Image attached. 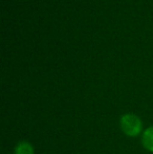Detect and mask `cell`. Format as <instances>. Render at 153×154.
Wrapping results in <instances>:
<instances>
[{"label": "cell", "instance_id": "cell-1", "mask_svg": "<svg viewBox=\"0 0 153 154\" xmlns=\"http://www.w3.org/2000/svg\"><path fill=\"white\" fill-rule=\"evenodd\" d=\"M121 128L128 136H136L141 133L143 124L134 114H125L121 119Z\"/></svg>", "mask_w": 153, "mask_h": 154}, {"label": "cell", "instance_id": "cell-2", "mask_svg": "<svg viewBox=\"0 0 153 154\" xmlns=\"http://www.w3.org/2000/svg\"><path fill=\"white\" fill-rule=\"evenodd\" d=\"M143 145L147 150L153 152V127L145 130L143 134Z\"/></svg>", "mask_w": 153, "mask_h": 154}, {"label": "cell", "instance_id": "cell-3", "mask_svg": "<svg viewBox=\"0 0 153 154\" xmlns=\"http://www.w3.org/2000/svg\"><path fill=\"white\" fill-rule=\"evenodd\" d=\"M15 154H34V148L27 142H21L16 147Z\"/></svg>", "mask_w": 153, "mask_h": 154}]
</instances>
